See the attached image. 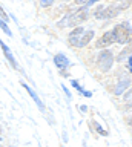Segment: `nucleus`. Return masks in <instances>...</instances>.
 I'll return each instance as SVG.
<instances>
[{"label":"nucleus","instance_id":"11","mask_svg":"<svg viewBox=\"0 0 132 147\" xmlns=\"http://www.w3.org/2000/svg\"><path fill=\"white\" fill-rule=\"evenodd\" d=\"M0 28H2V29H3V31H5V32H6V34H8V35H11V34H12V32L9 31V28H8V26H6V23H5V22H3V20H2V18H0Z\"/></svg>","mask_w":132,"mask_h":147},{"label":"nucleus","instance_id":"16","mask_svg":"<svg viewBox=\"0 0 132 147\" xmlns=\"http://www.w3.org/2000/svg\"><path fill=\"white\" fill-rule=\"evenodd\" d=\"M125 100H127V101H131V90L127 92V95H126V98H125Z\"/></svg>","mask_w":132,"mask_h":147},{"label":"nucleus","instance_id":"17","mask_svg":"<svg viewBox=\"0 0 132 147\" xmlns=\"http://www.w3.org/2000/svg\"><path fill=\"white\" fill-rule=\"evenodd\" d=\"M0 147H2V146H0Z\"/></svg>","mask_w":132,"mask_h":147},{"label":"nucleus","instance_id":"6","mask_svg":"<svg viewBox=\"0 0 132 147\" xmlns=\"http://www.w3.org/2000/svg\"><path fill=\"white\" fill-rule=\"evenodd\" d=\"M0 46H2V49H3V52H5V55H6V58L9 60V63L12 64V67H16V69H19V64H17V61H16V58L12 57V54H11V51H9V48L3 43L2 40H0Z\"/></svg>","mask_w":132,"mask_h":147},{"label":"nucleus","instance_id":"4","mask_svg":"<svg viewBox=\"0 0 132 147\" xmlns=\"http://www.w3.org/2000/svg\"><path fill=\"white\" fill-rule=\"evenodd\" d=\"M115 41V37H114V32L112 31H108V32H104L103 37L97 41V46L98 48H103V46H108V45H111Z\"/></svg>","mask_w":132,"mask_h":147},{"label":"nucleus","instance_id":"10","mask_svg":"<svg viewBox=\"0 0 132 147\" xmlns=\"http://www.w3.org/2000/svg\"><path fill=\"white\" fill-rule=\"evenodd\" d=\"M54 63H56L58 67H65V66H68V58L63 54H58L54 57Z\"/></svg>","mask_w":132,"mask_h":147},{"label":"nucleus","instance_id":"9","mask_svg":"<svg viewBox=\"0 0 132 147\" xmlns=\"http://www.w3.org/2000/svg\"><path fill=\"white\" fill-rule=\"evenodd\" d=\"M129 83H131L129 80H126V78H123V80H121V81H120V83H118V84H117L115 90H114V94H115V95H120L121 92L125 90L127 86H129Z\"/></svg>","mask_w":132,"mask_h":147},{"label":"nucleus","instance_id":"15","mask_svg":"<svg viewBox=\"0 0 132 147\" xmlns=\"http://www.w3.org/2000/svg\"><path fill=\"white\" fill-rule=\"evenodd\" d=\"M63 90H65V94H66V95L71 98V94H69V90H68V87H65V86H63Z\"/></svg>","mask_w":132,"mask_h":147},{"label":"nucleus","instance_id":"7","mask_svg":"<svg viewBox=\"0 0 132 147\" xmlns=\"http://www.w3.org/2000/svg\"><path fill=\"white\" fill-rule=\"evenodd\" d=\"M22 86H23L26 90H28V94H29L31 96H32V100L35 101V103H37V106H39V107L42 109V110H45V106H43V103H42V101H40V98L37 96V94H35V92L32 90V87H29L28 84H26V83H22Z\"/></svg>","mask_w":132,"mask_h":147},{"label":"nucleus","instance_id":"14","mask_svg":"<svg viewBox=\"0 0 132 147\" xmlns=\"http://www.w3.org/2000/svg\"><path fill=\"white\" fill-rule=\"evenodd\" d=\"M72 86H74L77 90H81V92H83V89H81V87H80V84H79V83H77L75 80H72Z\"/></svg>","mask_w":132,"mask_h":147},{"label":"nucleus","instance_id":"1","mask_svg":"<svg viewBox=\"0 0 132 147\" xmlns=\"http://www.w3.org/2000/svg\"><path fill=\"white\" fill-rule=\"evenodd\" d=\"M114 37L118 43H126L129 41V25H118L115 26V29L112 31Z\"/></svg>","mask_w":132,"mask_h":147},{"label":"nucleus","instance_id":"8","mask_svg":"<svg viewBox=\"0 0 132 147\" xmlns=\"http://www.w3.org/2000/svg\"><path fill=\"white\" fill-rule=\"evenodd\" d=\"M92 37H94V31H86V32H83V34H81V38H80V41H79V46L88 45Z\"/></svg>","mask_w":132,"mask_h":147},{"label":"nucleus","instance_id":"2","mask_svg":"<svg viewBox=\"0 0 132 147\" xmlns=\"http://www.w3.org/2000/svg\"><path fill=\"white\" fill-rule=\"evenodd\" d=\"M98 63H100L102 71H108V69L112 66V63H114L112 54L109 52V51H102V52H100V55H98Z\"/></svg>","mask_w":132,"mask_h":147},{"label":"nucleus","instance_id":"5","mask_svg":"<svg viewBox=\"0 0 132 147\" xmlns=\"http://www.w3.org/2000/svg\"><path fill=\"white\" fill-rule=\"evenodd\" d=\"M81 34H83V28H81V26L75 28V29L69 34V43L72 46H79V41L81 38Z\"/></svg>","mask_w":132,"mask_h":147},{"label":"nucleus","instance_id":"12","mask_svg":"<svg viewBox=\"0 0 132 147\" xmlns=\"http://www.w3.org/2000/svg\"><path fill=\"white\" fill-rule=\"evenodd\" d=\"M94 2H95V0H80L79 3H81V5H86V6H91V5H94Z\"/></svg>","mask_w":132,"mask_h":147},{"label":"nucleus","instance_id":"3","mask_svg":"<svg viewBox=\"0 0 132 147\" xmlns=\"http://www.w3.org/2000/svg\"><path fill=\"white\" fill-rule=\"evenodd\" d=\"M86 12H88V9H86V8H80L77 12L71 14L69 25L71 26H75V25H79V23H81L83 20H86Z\"/></svg>","mask_w":132,"mask_h":147},{"label":"nucleus","instance_id":"13","mask_svg":"<svg viewBox=\"0 0 132 147\" xmlns=\"http://www.w3.org/2000/svg\"><path fill=\"white\" fill-rule=\"evenodd\" d=\"M40 5H42V6H49V5H52V0H42Z\"/></svg>","mask_w":132,"mask_h":147}]
</instances>
